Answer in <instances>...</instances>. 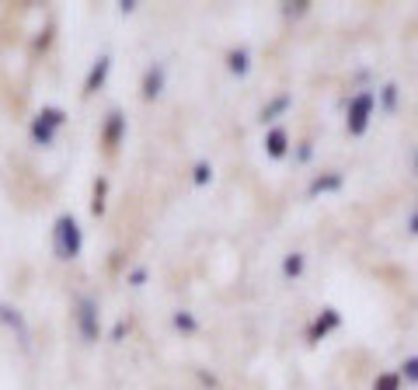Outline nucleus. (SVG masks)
Here are the masks:
<instances>
[{
    "label": "nucleus",
    "mask_w": 418,
    "mask_h": 390,
    "mask_svg": "<svg viewBox=\"0 0 418 390\" xmlns=\"http://www.w3.org/2000/svg\"><path fill=\"white\" fill-rule=\"evenodd\" d=\"M122 122H126L122 112H112V115H108V126H105V143H108V147L119 143V136H122Z\"/></svg>",
    "instance_id": "12"
},
{
    "label": "nucleus",
    "mask_w": 418,
    "mask_h": 390,
    "mask_svg": "<svg viewBox=\"0 0 418 390\" xmlns=\"http://www.w3.org/2000/svg\"><path fill=\"white\" fill-rule=\"evenodd\" d=\"M415 168H418V157H415Z\"/></svg>",
    "instance_id": "23"
},
{
    "label": "nucleus",
    "mask_w": 418,
    "mask_h": 390,
    "mask_svg": "<svg viewBox=\"0 0 418 390\" xmlns=\"http://www.w3.org/2000/svg\"><path fill=\"white\" fill-rule=\"evenodd\" d=\"M342 181H345V178H342L338 171H335V174H321V178H314V181H310V195H321V192H338V188H342Z\"/></svg>",
    "instance_id": "8"
},
{
    "label": "nucleus",
    "mask_w": 418,
    "mask_h": 390,
    "mask_svg": "<svg viewBox=\"0 0 418 390\" xmlns=\"http://www.w3.org/2000/svg\"><path fill=\"white\" fill-rule=\"evenodd\" d=\"M296 157H300V161H307V157H310V143H303V147L296 150Z\"/></svg>",
    "instance_id": "21"
},
{
    "label": "nucleus",
    "mask_w": 418,
    "mask_h": 390,
    "mask_svg": "<svg viewBox=\"0 0 418 390\" xmlns=\"http://www.w3.org/2000/svg\"><path fill=\"white\" fill-rule=\"evenodd\" d=\"M53 247L56 258H77L81 254V227L74 216H60L53 227Z\"/></svg>",
    "instance_id": "1"
},
{
    "label": "nucleus",
    "mask_w": 418,
    "mask_h": 390,
    "mask_svg": "<svg viewBox=\"0 0 418 390\" xmlns=\"http://www.w3.org/2000/svg\"><path fill=\"white\" fill-rule=\"evenodd\" d=\"M209 178H213V168H209L206 161H199V164H195V185H206Z\"/></svg>",
    "instance_id": "18"
},
{
    "label": "nucleus",
    "mask_w": 418,
    "mask_h": 390,
    "mask_svg": "<svg viewBox=\"0 0 418 390\" xmlns=\"http://www.w3.org/2000/svg\"><path fill=\"white\" fill-rule=\"evenodd\" d=\"M380 101H383V108H387V112H394V105H397V84H383Z\"/></svg>",
    "instance_id": "17"
},
{
    "label": "nucleus",
    "mask_w": 418,
    "mask_h": 390,
    "mask_svg": "<svg viewBox=\"0 0 418 390\" xmlns=\"http://www.w3.org/2000/svg\"><path fill=\"white\" fill-rule=\"evenodd\" d=\"M283 272H286L290 279H296V275L303 272V254H296V251H293V254H286V261H283Z\"/></svg>",
    "instance_id": "14"
},
{
    "label": "nucleus",
    "mask_w": 418,
    "mask_h": 390,
    "mask_svg": "<svg viewBox=\"0 0 418 390\" xmlns=\"http://www.w3.org/2000/svg\"><path fill=\"white\" fill-rule=\"evenodd\" d=\"M0 317H4L11 327H18V334H22V341H28V327H25V320L18 317V314H11V307H0Z\"/></svg>",
    "instance_id": "13"
},
{
    "label": "nucleus",
    "mask_w": 418,
    "mask_h": 390,
    "mask_svg": "<svg viewBox=\"0 0 418 390\" xmlns=\"http://www.w3.org/2000/svg\"><path fill=\"white\" fill-rule=\"evenodd\" d=\"M401 387V373H380L373 390H397Z\"/></svg>",
    "instance_id": "15"
},
{
    "label": "nucleus",
    "mask_w": 418,
    "mask_h": 390,
    "mask_svg": "<svg viewBox=\"0 0 418 390\" xmlns=\"http://www.w3.org/2000/svg\"><path fill=\"white\" fill-rule=\"evenodd\" d=\"M227 67H231V74H237V77H244V74H248V67H251V53H248L244 46H237V49H231V56H227Z\"/></svg>",
    "instance_id": "7"
},
{
    "label": "nucleus",
    "mask_w": 418,
    "mask_h": 390,
    "mask_svg": "<svg viewBox=\"0 0 418 390\" xmlns=\"http://www.w3.org/2000/svg\"><path fill=\"white\" fill-rule=\"evenodd\" d=\"M373 108H376L373 91H359V95L349 101V133H352V136H362V133H366Z\"/></svg>",
    "instance_id": "2"
},
{
    "label": "nucleus",
    "mask_w": 418,
    "mask_h": 390,
    "mask_svg": "<svg viewBox=\"0 0 418 390\" xmlns=\"http://www.w3.org/2000/svg\"><path fill=\"white\" fill-rule=\"evenodd\" d=\"M290 105H293V98H290V95H279V98H272V101L262 108V122H272V119H279V115H283Z\"/></svg>",
    "instance_id": "10"
},
{
    "label": "nucleus",
    "mask_w": 418,
    "mask_h": 390,
    "mask_svg": "<svg viewBox=\"0 0 418 390\" xmlns=\"http://www.w3.org/2000/svg\"><path fill=\"white\" fill-rule=\"evenodd\" d=\"M56 126H63V112H60V108H42L39 119L32 122V140H35L39 147H49Z\"/></svg>",
    "instance_id": "3"
},
{
    "label": "nucleus",
    "mask_w": 418,
    "mask_h": 390,
    "mask_svg": "<svg viewBox=\"0 0 418 390\" xmlns=\"http://www.w3.org/2000/svg\"><path fill=\"white\" fill-rule=\"evenodd\" d=\"M404 380H411V383H418V355H411L408 362H404V373H401Z\"/></svg>",
    "instance_id": "19"
},
{
    "label": "nucleus",
    "mask_w": 418,
    "mask_h": 390,
    "mask_svg": "<svg viewBox=\"0 0 418 390\" xmlns=\"http://www.w3.org/2000/svg\"><path fill=\"white\" fill-rule=\"evenodd\" d=\"M174 327H178V331H199V320H195L192 314L178 310V314H174Z\"/></svg>",
    "instance_id": "16"
},
{
    "label": "nucleus",
    "mask_w": 418,
    "mask_h": 390,
    "mask_svg": "<svg viewBox=\"0 0 418 390\" xmlns=\"http://www.w3.org/2000/svg\"><path fill=\"white\" fill-rule=\"evenodd\" d=\"M338 324H342L338 310H335V307H328V310L321 314V320H317V324L310 327V341H321V338H324V334H328L331 327H338Z\"/></svg>",
    "instance_id": "5"
},
{
    "label": "nucleus",
    "mask_w": 418,
    "mask_h": 390,
    "mask_svg": "<svg viewBox=\"0 0 418 390\" xmlns=\"http://www.w3.org/2000/svg\"><path fill=\"white\" fill-rule=\"evenodd\" d=\"M286 150H290V136H286L283 129H272V133L265 136V154L279 161V157H286Z\"/></svg>",
    "instance_id": "6"
},
{
    "label": "nucleus",
    "mask_w": 418,
    "mask_h": 390,
    "mask_svg": "<svg viewBox=\"0 0 418 390\" xmlns=\"http://www.w3.org/2000/svg\"><path fill=\"white\" fill-rule=\"evenodd\" d=\"M164 88V67H153L147 70V81H143V98H157Z\"/></svg>",
    "instance_id": "9"
},
{
    "label": "nucleus",
    "mask_w": 418,
    "mask_h": 390,
    "mask_svg": "<svg viewBox=\"0 0 418 390\" xmlns=\"http://www.w3.org/2000/svg\"><path fill=\"white\" fill-rule=\"evenodd\" d=\"M129 282H133V286H143V282H147V272H143V268H136V272H133V279H129Z\"/></svg>",
    "instance_id": "20"
},
{
    "label": "nucleus",
    "mask_w": 418,
    "mask_h": 390,
    "mask_svg": "<svg viewBox=\"0 0 418 390\" xmlns=\"http://www.w3.org/2000/svg\"><path fill=\"white\" fill-rule=\"evenodd\" d=\"M108 67H112V60H108V56H101V60L94 63V70H91V77H87V91H98V88L105 84V77H108Z\"/></svg>",
    "instance_id": "11"
},
{
    "label": "nucleus",
    "mask_w": 418,
    "mask_h": 390,
    "mask_svg": "<svg viewBox=\"0 0 418 390\" xmlns=\"http://www.w3.org/2000/svg\"><path fill=\"white\" fill-rule=\"evenodd\" d=\"M77 320H81V334L87 338V341H94L98 338V303L94 300H81V310H77Z\"/></svg>",
    "instance_id": "4"
},
{
    "label": "nucleus",
    "mask_w": 418,
    "mask_h": 390,
    "mask_svg": "<svg viewBox=\"0 0 418 390\" xmlns=\"http://www.w3.org/2000/svg\"><path fill=\"white\" fill-rule=\"evenodd\" d=\"M408 230H411V234H418V213H415V216L408 220Z\"/></svg>",
    "instance_id": "22"
}]
</instances>
